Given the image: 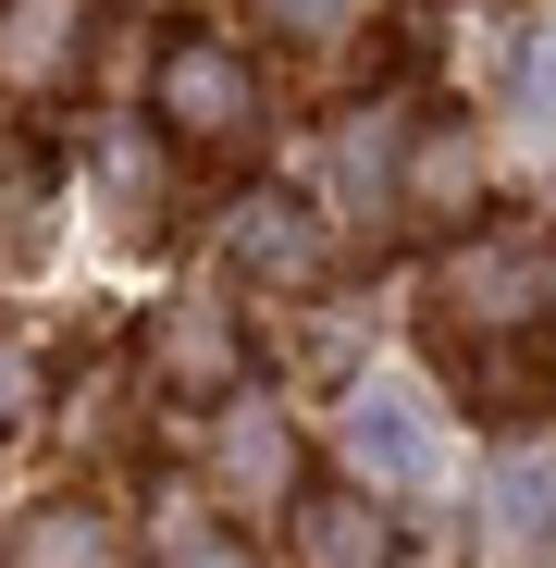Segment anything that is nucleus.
<instances>
[{
	"instance_id": "1",
	"label": "nucleus",
	"mask_w": 556,
	"mask_h": 568,
	"mask_svg": "<svg viewBox=\"0 0 556 568\" xmlns=\"http://www.w3.org/2000/svg\"><path fill=\"white\" fill-rule=\"evenodd\" d=\"M334 457H346V483H358V495H384L396 519H421V507H457V495H471V445H457V408L421 384V371H396V358L346 371V396H334Z\"/></svg>"
},
{
	"instance_id": "2",
	"label": "nucleus",
	"mask_w": 556,
	"mask_h": 568,
	"mask_svg": "<svg viewBox=\"0 0 556 568\" xmlns=\"http://www.w3.org/2000/svg\"><path fill=\"white\" fill-rule=\"evenodd\" d=\"M235 531H260V519H285L297 507V433H285V408L272 396H211V483H199Z\"/></svg>"
},
{
	"instance_id": "3",
	"label": "nucleus",
	"mask_w": 556,
	"mask_h": 568,
	"mask_svg": "<svg viewBox=\"0 0 556 568\" xmlns=\"http://www.w3.org/2000/svg\"><path fill=\"white\" fill-rule=\"evenodd\" d=\"M396 149H408V112H346L334 136H322V161H310V211L334 223V235H384L396 223Z\"/></svg>"
},
{
	"instance_id": "4",
	"label": "nucleus",
	"mask_w": 556,
	"mask_h": 568,
	"mask_svg": "<svg viewBox=\"0 0 556 568\" xmlns=\"http://www.w3.org/2000/svg\"><path fill=\"white\" fill-rule=\"evenodd\" d=\"M149 112H161V136H185V149H223V136H247V112H260V74H247V50H223V38H173L161 74H149Z\"/></svg>"
},
{
	"instance_id": "5",
	"label": "nucleus",
	"mask_w": 556,
	"mask_h": 568,
	"mask_svg": "<svg viewBox=\"0 0 556 568\" xmlns=\"http://www.w3.org/2000/svg\"><path fill=\"white\" fill-rule=\"evenodd\" d=\"M495 185V136L471 112H408V149H396V223H471Z\"/></svg>"
},
{
	"instance_id": "6",
	"label": "nucleus",
	"mask_w": 556,
	"mask_h": 568,
	"mask_svg": "<svg viewBox=\"0 0 556 568\" xmlns=\"http://www.w3.org/2000/svg\"><path fill=\"white\" fill-rule=\"evenodd\" d=\"M544 297H556V235H471L445 260V310L471 334H519L544 322Z\"/></svg>"
},
{
	"instance_id": "7",
	"label": "nucleus",
	"mask_w": 556,
	"mask_h": 568,
	"mask_svg": "<svg viewBox=\"0 0 556 568\" xmlns=\"http://www.w3.org/2000/svg\"><path fill=\"white\" fill-rule=\"evenodd\" d=\"M483 556L556 568V433H519V445L483 457Z\"/></svg>"
},
{
	"instance_id": "8",
	"label": "nucleus",
	"mask_w": 556,
	"mask_h": 568,
	"mask_svg": "<svg viewBox=\"0 0 556 568\" xmlns=\"http://www.w3.org/2000/svg\"><path fill=\"white\" fill-rule=\"evenodd\" d=\"M495 173L519 161V173H556V0L519 26V50H507V74H495Z\"/></svg>"
},
{
	"instance_id": "9",
	"label": "nucleus",
	"mask_w": 556,
	"mask_h": 568,
	"mask_svg": "<svg viewBox=\"0 0 556 568\" xmlns=\"http://www.w3.org/2000/svg\"><path fill=\"white\" fill-rule=\"evenodd\" d=\"M223 260H235L247 284H272V297H297V284L334 272V223H322L310 199H247V211L223 223Z\"/></svg>"
},
{
	"instance_id": "10",
	"label": "nucleus",
	"mask_w": 556,
	"mask_h": 568,
	"mask_svg": "<svg viewBox=\"0 0 556 568\" xmlns=\"http://www.w3.org/2000/svg\"><path fill=\"white\" fill-rule=\"evenodd\" d=\"M149 358H161V384H173V396H235V384H247L235 310L211 297V284H185V297H161V322H149Z\"/></svg>"
},
{
	"instance_id": "11",
	"label": "nucleus",
	"mask_w": 556,
	"mask_h": 568,
	"mask_svg": "<svg viewBox=\"0 0 556 568\" xmlns=\"http://www.w3.org/2000/svg\"><path fill=\"white\" fill-rule=\"evenodd\" d=\"M285 531H297V568H396V507H384V495H358V483L297 495Z\"/></svg>"
},
{
	"instance_id": "12",
	"label": "nucleus",
	"mask_w": 556,
	"mask_h": 568,
	"mask_svg": "<svg viewBox=\"0 0 556 568\" xmlns=\"http://www.w3.org/2000/svg\"><path fill=\"white\" fill-rule=\"evenodd\" d=\"M87 13L74 0H0V87H62Z\"/></svg>"
},
{
	"instance_id": "13",
	"label": "nucleus",
	"mask_w": 556,
	"mask_h": 568,
	"mask_svg": "<svg viewBox=\"0 0 556 568\" xmlns=\"http://www.w3.org/2000/svg\"><path fill=\"white\" fill-rule=\"evenodd\" d=\"M13 568H124V531H112V507H38Z\"/></svg>"
},
{
	"instance_id": "14",
	"label": "nucleus",
	"mask_w": 556,
	"mask_h": 568,
	"mask_svg": "<svg viewBox=\"0 0 556 568\" xmlns=\"http://www.w3.org/2000/svg\"><path fill=\"white\" fill-rule=\"evenodd\" d=\"M149 556L161 568H260V544L211 507V495H185V507H161V531H149Z\"/></svg>"
},
{
	"instance_id": "15",
	"label": "nucleus",
	"mask_w": 556,
	"mask_h": 568,
	"mask_svg": "<svg viewBox=\"0 0 556 568\" xmlns=\"http://www.w3.org/2000/svg\"><path fill=\"white\" fill-rule=\"evenodd\" d=\"M260 13L285 26V38H346V26H358V0H260Z\"/></svg>"
},
{
	"instance_id": "16",
	"label": "nucleus",
	"mask_w": 556,
	"mask_h": 568,
	"mask_svg": "<svg viewBox=\"0 0 556 568\" xmlns=\"http://www.w3.org/2000/svg\"><path fill=\"white\" fill-rule=\"evenodd\" d=\"M26 408H38V358L0 334V420H26Z\"/></svg>"
},
{
	"instance_id": "17",
	"label": "nucleus",
	"mask_w": 556,
	"mask_h": 568,
	"mask_svg": "<svg viewBox=\"0 0 556 568\" xmlns=\"http://www.w3.org/2000/svg\"><path fill=\"white\" fill-rule=\"evenodd\" d=\"M544 322H556V297H544Z\"/></svg>"
}]
</instances>
